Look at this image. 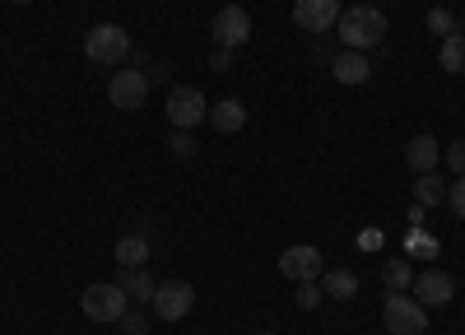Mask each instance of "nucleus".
Here are the masks:
<instances>
[{
    "mask_svg": "<svg viewBox=\"0 0 465 335\" xmlns=\"http://www.w3.org/2000/svg\"><path fill=\"white\" fill-rule=\"evenodd\" d=\"M405 163L414 168V177H419V172H438V168H442V144H438V135H429V131L414 135V140L405 144Z\"/></svg>",
    "mask_w": 465,
    "mask_h": 335,
    "instance_id": "nucleus-13",
    "label": "nucleus"
},
{
    "mask_svg": "<svg viewBox=\"0 0 465 335\" xmlns=\"http://www.w3.org/2000/svg\"><path fill=\"white\" fill-rule=\"evenodd\" d=\"M381 284L391 289V293H410V284H414V266H410L405 256H391V261L381 266Z\"/></svg>",
    "mask_w": 465,
    "mask_h": 335,
    "instance_id": "nucleus-19",
    "label": "nucleus"
},
{
    "mask_svg": "<svg viewBox=\"0 0 465 335\" xmlns=\"http://www.w3.org/2000/svg\"><path fill=\"white\" fill-rule=\"evenodd\" d=\"M168 154H173V159H196V140H191V131H173Z\"/></svg>",
    "mask_w": 465,
    "mask_h": 335,
    "instance_id": "nucleus-24",
    "label": "nucleus"
},
{
    "mask_svg": "<svg viewBox=\"0 0 465 335\" xmlns=\"http://www.w3.org/2000/svg\"><path fill=\"white\" fill-rule=\"evenodd\" d=\"M149 308H153V317H159V321L173 326V321L191 317V308H196V284H191V280H163L159 289H153Z\"/></svg>",
    "mask_w": 465,
    "mask_h": 335,
    "instance_id": "nucleus-7",
    "label": "nucleus"
},
{
    "mask_svg": "<svg viewBox=\"0 0 465 335\" xmlns=\"http://www.w3.org/2000/svg\"><path fill=\"white\" fill-rule=\"evenodd\" d=\"M442 163H447L456 177H465V140H451V144L442 149Z\"/></svg>",
    "mask_w": 465,
    "mask_h": 335,
    "instance_id": "nucleus-25",
    "label": "nucleus"
},
{
    "mask_svg": "<svg viewBox=\"0 0 465 335\" xmlns=\"http://www.w3.org/2000/svg\"><path fill=\"white\" fill-rule=\"evenodd\" d=\"M312 61L331 70V61H335V47H331V43H317V52H312Z\"/></svg>",
    "mask_w": 465,
    "mask_h": 335,
    "instance_id": "nucleus-28",
    "label": "nucleus"
},
{
    "mask_svg": "<svg viewBox=\"0 0 465 335\" xmlns=\"http://www.w3.org/2000/svg\"><path fill=\"white\" fill-rule=\"evenodd\" d=\"M442 201H447V182H442V172H419V177H414V205L433 210V205H442Z\"/></svg>",
    "mask_w": 465,
    "mask_h": 335,
    "instance_id": "nucleus-17",
    "label": "nucleus"
},
{
    "mask_svg": "<svg viewBox=\"0 0 465 335\" xmlns=\"http://www.w3.org/2000/svg\"><path fill=\"white\" fill-rule=\"evenodd\" d=\"M322 271H326V261H322V251H317L312 242H293V247L280 251V275L293 280V284H302V280H322Z\"/></svg>",
    "mask_w": 465,
    "mask_h": 335,
    "instance_id": "nucleus-9",
    "label": "nucleus"
},
{
    "mask_svg": "<svg viewBox=\"0 0 465 335\" xmlns=\"http://www.w3.org/2000/svg\"><path fill=\"white\" fill-rule=\"evenodd\" d=\"M335 33H340V47H349V52H372V47H381V37H386V15H381L377 5H349V10L340 15Z\"/></svg>",
    "mask_w": 465,
    "mask_h": 335,
    "instance_id": "nucleus-1",
    "label": "nucleus"
},
{
    "mask_svg": "<svg viewBox=\"0 0 465 335\" xmlns=\"http://www.w3.org/2000/svg\"><path fill=\"white\" fill-rule=\"evenodd\" d=\"M261 335H275V330H261Z\"/></svg>",
    "mask_w": 465,
    "mask_h": 335,
    "instance_id": "nucleus-33",
    "label": "nucleus"
},
{
    "mask_svg": "<svg viewBox=\"0 0 465 335\" xmlns=\"http://www.w3.org/2000/svg\"><path fill=\"white\" fill-rule=\"evenodd\" d=\"M381 326L391 335H423L429 330V308H423L414 293H391L381 303Z\"/></svg>",
    "mask_w": 465,
    "mask_h": 335,
    "instance_id": "nucleus-3",
    "label": "nucleus"
},
{
    "mask_svg": "<svg viewBox=\"0 0 465 335\" xmlns=\"http://www.w3.org/2000/svg\"><path fill=\"white\" fill-rule=\"evenodd\" d=\"M15 5H28V0H15Z\"/></svg>",
    "mask_w": 465,
    "mask_h": 335,
    "instance_id": "nucleus-32",
    "label": "nucleus"
},
{
    "mask_svg": "<svg viewBox=\"0 0 465 335\" xmlns=\"http://www.w3.org/2000/svg\"><path fill=\"white\" fill-rule=\"evenodd\" d=\"M359 247H363V251H377V247H381V233H372V229H368V233L359 238Z\"/></svg>",
    "mask_w": 465,
    "mask_h": 335,
    "instance_id": "nucleus-30",
    "label": "nucleus"
},
{
    "mask_svg": "<svg viewBox=\"0 0 465 335\" xmlns=\"http://www.w3.org/2000/svg\"><path fill=\"white\" fill-rule=\"evenodd\" d=\"M322 298H326V293H322V284H317V280H302V284H298V293H293V303H298L302 312H312V308L322 303Z\"/></svg>",
    "mask_w": 465,
    "mask_h": 335,
    "instance_id": "nucleus-22",
    "label": "nucleus"
},
{
    "mask_svg": "<svg viewBox=\"0 0 465 335\" xmlns=\"http://www.w3.org/2000/svg\"><path fill=\"white\" fill-rule=\"evenodd\" d=\"M149 89H153L149 70L122 65V70L112 74V84H107V103H112L116 112H140V107L149 103Z\"/></svg>",
    "mask_w": 465,
    "mask_h": 335,
    "instance_id": "nucleus-5",
    "label": "nucleus"
},
{
    "mask_svg": "<svg viewBox=\"0 0 465 335\" xmlns=\"http://www.w3.org/2000/svg\"><path fill=\"white\" fill-rule=\"evenodd\" d=\"M210 33H214V47L238 52L247 37H252V15H247L242 5H223V10L210 19Z\"/></svg>",
    "mask_w": 465,
    "mask_h": 335,
    "instance_id": "nucleus-8",
    "label": "nucleus"
},
{
    "mask_svg": "<svg viewBox=\"0 0 465 335\" xmlns=\"http://www.w3.org/2000/svg\"><path fill=\"white\" fill-rule=\"evenodd\" d=\"M438 65L447 74H465V33L456 28L451 37H442V47H438Z\"/></svg>",
    "mask_w": 465,
    "mask_h": 335,
    "instance_id": "nucleus-18",
    "label": "nucleus"
},
{
    "mask_svg": "<svg viewBox=\"0 0 465 335\" xmlns=\"http://www.w3.org/2000/svg\"><path fill=\"white\" fill-rule=\"evenodd\" d=\"M447 205L456 210V219H465V177H456V186H447Z\"/></svg>",
    "mask_w": 465,
    "mask_h": 335,
    "instance_id": "nucleus-27",
    "label": "nucleus"
},
{
    "mask_svg": "<svg viewBox=\"0 0 465 335\" xmlns=\"http://www.w3.org/2000/svg\"><path fill=\"white\" fill-rule=\"evenodd\" d=\"M149 80H173V65H168V61H159V65L149 70Z\"/></svg>",
    "mask_w": 465,
    "mask_h": 335,
    "instance_id": "nucleus-31",
    "label": "nucleus"
},
{
    "mask_svg": "<svg viewBox=\"0 0 465 335\" xmlns=\"http://www.w3.org/2000/svg\"><path fill=\"white\" fill-rule=\"evenodd\" d=\"M84 56L94 65H116V70H122L131 61V33L122 24H94L84 33Z\"/></svg>",
    "mask_w": 465,
    "mask_h": 335,
    "instance_id": "nucleus-2",
    "label": "nucleus"
},
{
    "mask_svg": "<svg viewBox=\"0 0 465 335\" xmlns=\"http://www.w3.org/2000/svg\"><path fill=\"white\" fill-rule=\"evenodd\" d=\"M460 33H465V24H460Z\"/></svg>",
    "mask_w": 465,
    "mask_h": 335,
    "instance_id": "nucleus-34",
    "label": "nucleus"
},
{
    "mask_svg": "<svg viewBox=\"0 0 465 335\" xmlns=\"http://www.w3.org/2000/svg\"><path fill=\"white\" fill-rule=\"evenodd\" d=\"M163 112H168V122H173L177 131H196L201 122H210V103H205V94H201V89H191V84H173Z\"/></svg>",
    "mask_w": 465,
    "mask_h": 335,
    "instance_id": "nucleus-6",
    "label": "nucleus"
},
{
    "mask_svg": "<svg viewBox=\"0 0 465 335\" xmlns=\"http://www.w3.org/2000/svg\"><path fill=\"white\" fill-rule=\"evenodd\" d=\"M122 289H126V298H131V303H149V298H153V289H159V284H153V275H149L144 266H135V271H122Z\"/></svg>",
    "mask_w": 465,
    "mask_h": 335,
    "instance_id": "nucleus-20",
    "label": "nucleus"
},
{
    "mask_svg": "<svg viewBox=\"0 0 465 335\" xmlns=\"http://www.w3.org/2000/svg\"><path fill=\"white\" fill-rule=\"evenodd\" d=\"M429 28H433L438 37H451V33H456V15H451L447 5H433V10H429Z\"/></svg>",
    "mask_w": 465,
    "mask_h": 335,
    "instance_id": "nucleus-23",
    "label": "nucleus"
},
{
    "mask_svg": "<svg viewBox=\"0 0 465 335\" xmlns=\"http://www.w3.org/2000/svg\"><path fill=\"white\" fill-rule=\"evenodd\" d=\"M317 284H322L326 298H340V303H344V298H359V275L344 271V266H340V271H322Z\"/></svg>",
    "mask_w": 465,
    "mask_h": 335,
    "instance_id": "nucleus-16",
    "label": "nucleus"
},
{
    "mask_svg": "<svg viewBox=\"0 0 465 335\" xmlns=\"http://www.w3.org/2000/svg\"><path fill=\"white\" fill-rule=\"evenodd\" d=\"M340 0H293V24L302 28V33H331L335 24H340Z\"/></svg>",
    "mask_w": 465,
    "mask_h": 335,
    "instance_id": "nucleus-10",
    "label": "nucleus"
},
{
    "mask_svg": "<svg viewBox=\"0 0 465 335\" xmlns=\"http://www.w3.org/2000/svg\"><path fill=\"white\" fill-rule=\"evenodd\" d=\"M122 330H126V335H144V330H149V317H144V312L131 303V312L122 317Z\"/></svg>",
    "mask_w": 465,
    "mask_h": 335,
    "instance_id": "nucleus-26",
    "label": "nucleus"
},
{
    "mask_svg": "<svg viewBox=\"0 0 465 335\" xmlns=\"http://www.w3.org/2000/svg\"><path fill=\"white\" fill-rule=\"evenodd\" d=\"M80 308H84V317H89V321H122V317L131 312V298H126V289H122V284L98 280V284H89V289H84Z\"/></svg>",
    "mask_w": 465,
    "mask_h": 335,
    "instance_id": "nucleus-4",
    "label": "nucleus"
},
{
    "mask_svg": "<svg viewBox=\"0 0 465 335\" xmlns=\"http://www.w3.org/2000/svg\"><path fill=\"white\" fill-rule=\"evenodd\" d=\"M112 256H116V266H122V271H135V266H149L153 242L144 233H122V238H116V247H112Z\"/></svg>",
    "mask_w": 465,
    "mask_h": 335,
    "instance_id": "nucleus-14",
    "label": "nucleus"
},
{
    "mask_svg": "<svg viewBox=\"0 0 465 335\" xmlns=\"http://www.w3.org/2000/svg\"><path fill=\"white\" fill-rule=\"evenodd\" d=\"M228 56H232V52H223V47H214V56H210V65H214V70L223 74V70H228Z\"/></svg>",
    "mask_w": 465,
    "mask_h": 335,
    "instance_id": "nucleus-29",
    "label": "nucleus"
},
{
    "mask_svg": "<svg viewBox=\"0 0 465 335\" xmlns=\"http://www.w3.org/2000/svg\"><path fill=\"white\" fill-rule=\"evenodd\" d=\"M410 293L419 298L423 308H442V303H451V298H456V280L447 271H423V275H414Z\"/></svg>",
    "mask_w": 465,
    "mask_h": 335,
    "instance_id": "nucleus-11",
    "label": "nucleus"
},
{
    "mask_svg": "<svg viewBox=\"0 0 465 335\" xmlns=\"http://www.w3.org/2000/svg\"><path fill=\"white\" fill-rule=\"evenodd\" d=\"M438 251H442V247H438L433 233H423V229H410V233H405V261H410V256H419V261H438Z\"/></svg>",
    "mask_w": 465,
    "mask_h": 335,
    "instance_id": "nucleus-21",
    "label": "nucleus"
},
{
    "mask_svg": "<svg viewBox=\"0 0 465 335\" xmlns=\"http://www.w3.org/2000/svg\"><path fill=\"white\" fill-rule=\"evenodd\" d=\"M331 74H335L340 84H368V80H372V56H368V52L340 47L335 61H331Z\"/></svg>",
    "mask_w": 465,
    "mask_h": 335,
    "instance_id": "nucleus-12",
    "label": "nucleus"
},
{
    "mask_svg": "<svg viewBox=\"0 0 465 335\" xmlns=\"http://www.w3.org/2000/svg\"><path fill=\"white\" fill-rule=\"evenodd\" d=\"M210 126H214L219 135H238V131L247 126V107H242L238 98H219V103L210 107Z\"/></svg>",
    "mask_w": 465,
    "mask_h": 335,
    "instance_id": "nucleus-15",
    "label": "nucleus"
}]
</instances>
